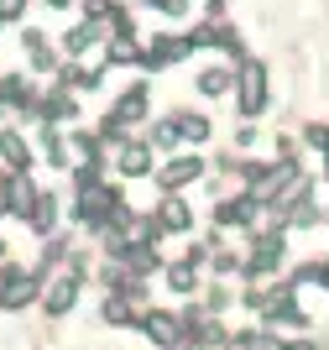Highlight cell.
I'll return each mask as SVG.
<instances>
[{
  "label": "cell",
  "instance_id": "1",
  "mask_svg": "<svg viewBox=\"0 0 329 350\" xmlns=\"http://www.w3.org/2000/svg\"><path fill=\"white\" fill-rule=\"evenodd\" d=\"M142 116H146V89L136 84V89H126V94L115 100L110 120H105V142H120V131H126V126H136Z\"/></svg>",
  "mask_w": 329,
  "mask_h": 350
},
{
  "label": "cell",
  "instance_id": "2",
  "mask_svg": "<svg viewBox=\"0 0 329 350\" xmlns=\"http://www.w3.org/2000/svg\"><path fill=\"white\" fill-rule=\"evenodd\" d=\"M235 84H241V116H261V105H267V68L256 58H246Z\"/></svg>",
  "mask_w": 329,
  "mask_h": 350
},
{
  "label": "cell",
  "instance_id": "3",
  "mask_svg": "<svg viewBox=\"0 0 329 350\" xmlns=\"http://www.w3.org/2000/svg\"><path fill=\"white\" fill-rule=\"evenodd\" d=\"M37 298V272H21V267H5L0 272V308H21Z\"/></svg>",
  "mask_w": 329,
  "mask_h": 350
},
{
  "label": "cell",
  "instance_id": "4",
  "mask_svg": "<svg viewBox=\"0 0 329 350\" xmlns=\"http://www.w3.org/2000/svg\"><path fill=\"white\" fill-rule=\"evenodd\" d=\"M142 329L152 335V345H183V340H188L183 319H172V314H162V308H146Z\"/></svg>",
  "mask_w": 329,
  "mask_h": 350
},
{
  "label": "cell",
  "instance_id": "5",
  "mask_svg": "<svg viewBox=\"0 0 329 350\" xmlns=\"http://www.w3.org/2000/svg\"><path fill=\"white\" fill-rule=\"evenodd\" d=\"M282 262V235H256V251H251V262H246V272H251V278H261V272H267V267H277Z\"/></svg>",
  "mask_w": 329,
  "mask_h": 350
},
{
  "label": "cell",
  "instance_id": "6",
  "mask_svg": "<svg viewBox=\"0 0 329 350\" xmlns=\"http://www.w3.org/2000/svg\"><path fill=\"white\" fill-rule=\"evenodd\" d=\"M73 298H79V278H73V272L53 278V288H47V314H68Z\"/></svg>",
  "mask_w": 329,
  "mask_h": 350
},
{
  "label": "cell",
  "instance_id": "7",
  "mask_svg": "<svg viewBox=\"0 0 329 350\" xmlns=\"http://www.w3.org/2000/svg\"><path fill=\"white\" fill-rule=\"evenodd\" d=\"M194 178H199V157H178V162H168V167H162V189H183V183H194Z\"/></svg>",
  "mask_w": 329,
  "mask_h": 350
},
{
  "label": "cell",
  "instance_id": "8",
  "mask_svg": "<svg viewBox=\"0 0 329 350\" xmlns=\"http://www.w3.org/2000/svg\"><path fill=\"white\" fill-rule=\"evenodd\" d=\"M120 173L126 178L152 173V146H120Z\"/></svg>",
  "mask_w": 329,
  "mask_h": 350
},
{
  "label": "cell",
  "instance_id": "9",
  "mask_svg": "<svg viewBox=\"0 0 329 350\" xmlns=\"http://www.w3.org/2000/svg\"><path fill=\"white\" fill-rule=\"evenodd\" d=\"M0 152H5V162H11L16 173H27V167H31V146L21 142L16 131H5V136H0Z\"/></svg>",
  "mask_w": 329,
  "mask_h": 350
},
{
  "label": "cell",
  "instance_id": "10",
  "mask_svg": "<svg viewBox=\"0 0 329 350\" xmlns=\"http://www.w3.org/2000/svg\"><path fill=\"white\" fill-rule=\"evenodd\" d=\"M131 304H136L131 293H110L100 314H105V319H110V324H131V319H136V314H131Z\"/></svg>",
  "mask_w": 329,
  "mask_h": 350
},
{
  "label": "cell",
  "instance_id": "11",
  "mask_svg": "<svg viewBox=\"0 0 329 350\" xmlns=\"http://www.w3.org/2000/svg\"><path fill=\"white\" fill-rule=\"evenodd\" d=\"M157 225H162V230H188V204H183V199H168L162 215H157Z\"/></svg>",
  "mask_w": 329,
  "mask_h": 350
},
{
  "label": "cell",
  "instance_id": "12",
  "mask_svg": "<svg viewBox=\"0 0 329 350\" xmlns=\"http://www.w3.org/2000/svg\"><path fill=\"white\" fill-rule=\"evenodd\" d=\"M168 288H172V293H194V288H199L194 262H172V267H168Z\"/></svg>",
  "mask_w": 329,
  "mask_h": 350
},
{
  "label": "cell",
  "instance_id": "13",
  "mask_svg": "<svg viewBox=\"0 0 329 350\" xmlns=\"http://www.w3.org/2000/svg\"><path fill=\"white\" fill-rule=\"evenodd\" d=\"M89 42H100V21H84V27H73L63 47H68V53H84Z\"/></svg>",
  "mask_w": 329,
  "mask_h": 350
},
{
  "label": "cell",
  "instance_id": "14",
  "mask_svg": "<svg viewBox=\"0 0 329 350\" xmlns=\"http://www.w3.org/2000/svg\"><path fill=\"white\" fill-rule=\"evenodd\" d=\"M53 215H57V199L53 193H37V204H31V230H47Z\"/></svg>",
  "mask_w": 329,
  "mask_h": 350
},
{
  "label": "cell",
  "instance_id": "15",
  "mask_svg": "<svg viewBox=\"0 0 329 350\" xmlns=\"http://www.w3.org/2000/svg\"><path fill=\"white\" fill-rule=\"evenodd\" d=\"M199 89H204V94H225V89H230V73L225 68H204L199 73Z\"/></svg>",
  "mask_w": 329,
  "mask_h": 350
},
{
  "label": "cell",
  "instance_id": "16",
  "mask_svg": "<svg viewBox=\"0 0 329 350\" xmlns=\"http://www.w3.org/2000/svg\"><path fill=\"white\" fill-rule=\"evenodd\" d=\"M178 131H183V142H204V136H209V120H204V116H183V120H178Z\"/></svg>",
  "mask_w": 329,
  "mask_h": 350
},
{
  "label": "cell",
  "instance_id": "17",
  "mask_svg": "<svg viewBox=\"0 0 329 350\" xmlns=\"http://www.w3.org/2000/svg\"><path fill=\"white\" fill-rule=\"evenodd\" d=\"M178 136H183V131H178V120H172V126H157V131H152V146H172Z\"/></svg>",
  "mask_w": 329,
  "mask_h": 350
},
{
  "label": "cell",
  "instance_id": "18",
  "mask_svg": "<svg viewBox=\"0 0 329 350\" xmlns=\"http://www.w3.org/2000/svg\"><path fill=\"white\" fill-rule=\"evenodd\" d=\"M11 204H16V183L0 173V209H11Z\"/></svg>",
  "mask_w": 329,
  "mask_h": 350
},
{
  "label": "cell",
  "instance_id": "19",
  "mask_svg": "<svg viewBox=\"0 0 329 350\" xmlns=\"http://www.w3.org/2000/svg\"><path fill=\"white\" fill-rule=\"evenodd\" d=\"M21 5H27V0H0V21H11V16H21Z\"/></svg>",
  "mask_w": 329,
  "mask_h": 350
},
{
  "label": "cell",
  "instance_id": "20",
  "mask_svg": "<svg viewBox=\"0 0 329 350\" xmlns=\"http://www.w3.org/2000/svg\"><path fill=\"white\" fill-rule=\"evenodd\" d=\"M230 304V288H209V308H225Z\"/></svg>",
  "mask_w": 329,
  "mask_h": 350
},
{
  "label": "cell",
  "instance_id": "21",
  "mask_svg": "<svg viewBox=\"0 0 329 350\" xmlns=\"http://www.w3.org/2000/svg\"><path fill=\"white\" fill-rule=\"evenodd\" d=\"M188 350H225V345H215V340H188Z\"/></svg>",
  "mask_w": 329,
  "mask_h": 350
},
{
  "label": "cell",
  "instance_id": "22",
  "mask_svg": "<svg viewBox=\"0 0 329 350\" xmlns=\"http://www.w3.org/2000/svg\"><path fill=\"white\" fill-rule=\"evenodd\" d=\"M53 5H68V0H53Z\"/></svg>",
  "mask_w": 329,
  "mask_h": 350
}]
</instances>
